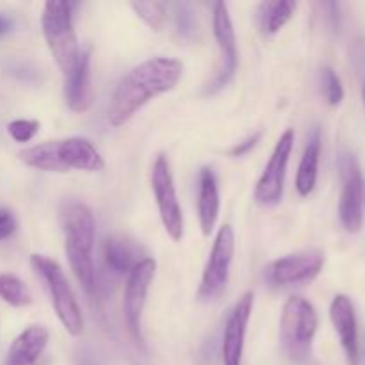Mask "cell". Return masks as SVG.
<instances>
[{"instance_id":"cell-23","label":"cell","mask_w":365,"mask_h":365,"mask_svg":"<svg viewBox=\"0 0 365 365\" xmlns=\"http://www.w3.org/2000/svg\"><path fill=\"white\" fill-rule=\"evenodd\" d=\"M132 9L152 31H160L166 24L168 13L163 2H132Z\"/></svg>"},{"instance_id":"cell-21","label":"cell","mask_w":365,"mask_h":365,"mask_svg":"<svg viewBox=\"0 0 365 365\" xmlns=\"http://www.w3.org/2000/svg\"><path fill=\"white\" fill-rule=\"evenodd\" d=\"M298 4L294 0H267L259 6V25L266 36H273L285 27L294 14Z\"/></svg>"},{"instance_id":"cell-14","label":"cell","mask_w":365,"mask_h":365,"mask_svg":"<svg viewBox=\"0 0 365 365\" xmlns=\"http://www.w3.org/2000/svg\"><path fill=\"white\" fill-rule=\"evenodd\" d=\"M253 310V292H245L239 298L228 316L223 331V344H221V356L223 365H241L242 351H245L246 331H248L250 317Z\"/></svg>"},{"instance_id":"cell-29","label":"cell","mask_w":365,"mask_h":365,"mask_svg":"<svg viewBox=\"0 0 365 365\" xmlns=\"http://www.w3.org/2000/svg\"><path fill=\"white\" fill-rule=\"evenodd\" d=\"M362 96H364V103H365V84H364V88H362Z\"/></svg>"},{"instance_id":"cell-25","label":"cell","mask_w":365,"mask_h":365,"mask_svg":"<svg viewBox=\"0 0 365 365\" xmlns=\"http://www.w3.org/2000/svg\"><path fill=\"white\" fill-rule=\"evenodd\" d=\"M39 130L38 120H14L7 125V132L16 143H29Z\"/></svg>"},{"instance_id":"cell-28","label":"cell","mask_w":365,"mask_h":365,"mask_svg":"<svg viewBox=\"0 0 365 365\" xmlns=\"http://www.w3.org/2000/svg\"><path fill=\"white\" fill-rule=\"evenodd\" d=\"M13 27H14L13 18L7 16V14H4V13H0V36H4V34H7L9 31H13Z\"/></svg>"},{"instance_id":"cell-30","label":"cell","mask_w":365,"mask_h":365,"mask_svg":"<svg viewBox=\"0 0 365 365\" xmlns=\"http://www.w3.org/2000/svg\"><path fill=\"white\" fill-rule=\"evenodd\" d=\"M364 203H365V184H364Z\"/></svg>"},{"instance_id":"cell-2","label":"cell","mask_w":365,"mask_h":365,"mask_svg":"<svg viewBox=\"0 0 365 365\" xmlns=\"http://www.w3.org/2000/svg\"><path fill=\"white\" fill-rule=\"evenodd\" d=\"M61 225L64 232V252L78 284L86 292L95 291L96 277L93 264L96 221L86 203L70 200L61 209Z\"/></svg>"},{"instance_id":"cell-5","label":"cell","mask_w":365,"mask_h":365,"mask_svg":"<svg viewBox=\"0 0 365 365\" xmlns=\"http://www.w3.org/2000/svg\"><path fill=\"white\" fill-rule=\"evenodd\" d=\"M41 31L50 53L66 77L81 56L71 18V4L64 0H48L41 13Z\"/></svg>"},{"instance_id":"cell-12","label":"cell","mask_w":365,"mask_h":365,"mask_svg":"<svg viewBox=\"0 0 365 365\" xmlns=\"http://www.w3.org/2000/svg\"><path fill=\"white\" fill-rule=\"evenodd\" d=\"M324 266V253L319 250L291 253L282 259L273 260L266 267V280L273 287L307 284L321 273Z\"/></svg>"},{"instance_id":"cell-22","label":"cell","mask_w":365,"mask_h":365,"mask_svg":"<svg viewBox=\"0 0 365 365\" xmlns=\"http://www.w3.org/2000/svg\"><path fill=\"white\" fill-rule=\"evenodd\" d=\"M0 298L7 305L21 309L32 303V292L16 274L0 273Z\"/></svg>"},{"instance_id":"cell-7","label":"cell","mask_w":365,"mask_h":365,"mask_svg":"<svg viewBox=\"0 0 365 365\" xmlns=\"http://www.w3.org/2000/svg\"><path fill=\"white\" fill-rule=\"evenodd\" d=\"M235 235L230 225H223L214 237L209 260L203 269L202 282L198 287L200 302H214L225 292L230 278V266L234 260Z\"/></svg>"},{"instance_id":"cell-1","label":"cell","mask_w":365,"mask_h":365,"mask_svg":"<svg viewBox=\"0 0 365 365\" xmlns=\"http://www.w3.org/2000/svg\"><path fill=\"white\" fill-rule=\"evenodd\" d=\"M184 73L182 61L153 57L132 68L116 86L107 120L113 127L127 123L139 109L157 96L171 91Z\"/></svg>"},{"instance_id":"cell-18","label":"cell","mask_w":365,"mask_h":365,"mask_svg":"<svg viewBox=\"0 0 365 365\" xmlns=\"http://www.w3.org/2000/svg\"><path fill=\"white\" fill-rule=\"evenodd\" d=\"M217 217H220V187L214 171L205 166L200 171L198 191V220L203 235L212 234Z\"/></svg>"},{"instance_id":"cell-15","label":"cell","mask_w":365,"mask_h":365,"mask_svg":"<svg viewBox=\"0 0 365 365\" xmlns=\"http://www.w3.org/2000/svg\"><path fill=\"white\" fill-rule=\"evenodd\" d=\"M64 100L73 113H86L93 103L91 52L82 50L73 70L64 77Z\"/></svg>"},{"instance_id":"cell-11","label":"cell","mask_w":365,"mask_h":365,"mask_svg":"<svg viewBox=\"0 0 365 365\" xmlns=\"http://www.w3.org/2000/svg\"><path fill=\"white\" fill-rule=\"evenodd\" d=\"M157 264L155 260L146 257L135 264L134 269L128 273L127 284H125V294H123V314L125 321H127L128 331L132 337L143 344L141 335V317L143 310L146 305V296H148L150 284H152L153 277H155Z\"/></svg>"},{"instance_id":"cell-3","label":"cell","mask_w":365,"mask_h":365,"mask_svg":"<svg viewBox=\"0 0 365 365\" xmlns=\"http://www.w3.org/2000/svg\"><path fill=\"white\" fill-rule=\"evenodd\" d=\"M25 166L48 173L77 171H102L106 168L103 157L89 139L66 138L57 141H45L20 152Z\"/></svg>"},{"instance_id":"cell-20","label":"cell","mask_w":365,"mask_h":365,"mask_svg":"<svg viewBox=\"0 0 365 365\" xmlns=\"http://www.w3.org/2000/svg\"><path fill=\"white\" fill-rule=\"evenodd\" d=\"M102 257L107 269L113 271L118 277H125L135 267V264L141 259L135 255L134 246L123 237H107L102 246Z\"/></svg>"},{"instance_id":"cell-4","label":"cell","mask_w":365,"mask_h":365,"mask_svg":"<svg viewBox=\"0 0 365 365\" xmlns=\"http://www.w3.org/2000/svg\"><path fill=\"white\" fill-rule=\"evenodd\" d=\"M31 266L45 284L50 302L64 330L73 337H81L84 334V317L63 267L50 257L38 253L31 255Z\"/></svg>"},{"instance_id":"cell-13","label":"cell","mask_w":365,"mask_h":365,"mask_svg":"<svg viewBox=\"0 0 365 365\" xmlns=\"http://www.w3.org/2000/svg\"><path fill=\"white\" fill-rule=\"evenodd\" d=\"M342 178L339 217L348 232H359L364 217V180L359 163L351 153H344L339 160Z\"/></svg>"},{"instance_id":"cell-19","label":"cell","mask_w":365,"mask_h":365,"mask_svg":"<svg viewBox=\"0 0 365 365\" xmlns=\"http://www.w3.org/2000/svg\"><path fill=\"white\" fill-rule=\"evenodd\" d=\"M321 157V130L314 128L310 134L309 143L305 146L302 160H299L298 173H296V191L299 196H309L314 191L317 182V171H319Z\"/></svg>"},{"instance_id":"cell-24","label":"cell","mask_w":365,"mask_h":365,"mask_svg":"<svg viewBox=\"0 0 365 365\" xmlns=\"http://www.w3.org/2000/svg\"><path fill=\"white\" fill-rule=\"evenodd\" d=\"M321 86H323L324 98L330 106H339L344 100V88H342L341 78L331 68H324L321 71Z\"/></svg>"},{"instance_id":"cell-8","label":"cell","mask_w":365,"mask_h":365,"mask_svg":"<svg viewBox=\"0 0 365 365\" xmlns=\"http://www.w3.org/2000/svg\"><path fill=\"white\" fill-rule=\"evenodd\" d=\"M152 189L157 207H159V216L164 225V230L168 232V235L173 241H180L182 235H184V216H182V207L180 202H178L177 189H175L170 160L163 153L153 163Z\"/></svg>"},{"instance_id":"cell-16","label":"cell","mask_w":365,"mask_h":365,"mask_svg":"<svg viewBox=\"0 0 365 365\" xmlns=\"http://www.w3.org/2000/svg\"><path fill=\"white\" fill-rule=\"evenodd\" d=\"M330 317L349 364L356 365L359 364V334H356V316L351 299L344 294L335 296L330 305Z\"/></svg>"},{"instance_id":"cell-9","label":"cell","mask_w":365,"mask_h":365,"mask_svg":"<svg viewBox=\"0 0 365 365\" xmlns=\"http://www.w3.org/2000/svg\"><path fill=\"white\" fill-rule=\"evenodd\" d=\"M212 31L217 41V48H220V66H217L212 81L205 86V95H214V93L221 91L237 71L239 57L237 45H235V32L230 14H228V6L225 2L214 4Z\"/></svg>"},{"instance_id":"cell-26","label":"cell","mask_w":365,"mask_h":365,"mask_svg":"<svg viewBox=\"0 0 365 365\" xmlns=\"http://www.w3.org/2000/svg\"><path fill=\"white\" fill-rule=\"evenodd\" d=\"M16 227L18 223L16 217L13 216V212L6 209H0V241L11 237V235L16 232Z\"/></svg>"},{"instance_id":"cell-17","label":"cell","mask_w":365,"mask_h":365,"mask_svg":"<svg viewBox=\"0 0 365 365\" xmlns=\"http://www.w3.org/2000/svg\"><path fill=\"white\" fill-rule=\"evenodd\" d=\"M48 330L41 324H31L13 341L6 356V365H36L48 344Z\"/></svg>"},{"instance_id":"cell-27","label":"cell","mask_w":365,"mask_h":365,"mask_svg":"<svg viewBox=\"0 0 365 365\" xmlns=\"http://www.w3.org/2000/svg\"><path fill=\"white\" fill-rule=\"evenodd\" d=\"M260 138H262V132H257V134L250 135V138L246 139V141H242V143H239V145H235L234 148H232L228 153H230L232 157H242V155H245V153H248L250 150L255 148L257 143H259Z\"/></svg>"},{"instance_id":"cell-10","label":"cell","mask_w":365,"mask_h":365,"mask_svg":"<svg viewBox=\"0 0 365 365\" xmlns=\"http://www.w3.org/2000/svg\"><path fill=\"white\" fill-rule=\"evenodd\" d=\"M292 148H294V130L287 128L278 139L262 177L259 178L255 187V202L264 207L278 205L284 195L285 175H287L289 159H291Z\"/></svg>"},{"instance_id":"cell-6","label":"cell","mask_w":365,"mask_h":365,"mask_svg":"<svg viewBox=\"0 0 365 365\" xmlns=\"http://www.w3.org/2000/svg\"><path fill=\"white\" fill-rule=\"evenodd\" d=\"M280 330L287 355L294 362L309 359L317 331V314L312 303L302 296H291L282 310Z\"/></svg>"}]
</instances>
